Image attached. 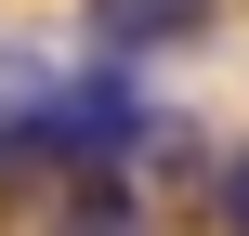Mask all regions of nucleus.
I'll use <instances>...</instances> for the list:
<instances>
[{
	"instance_id": "obj_1",
	"label": "nucleus",
	"mask_w": 249,
	"mask_h": 236,
	"mask_svg": "<svg viewBox=\"0 0 249 236\" xmlns=\"http://www.w3.org/2000/svg\"><path fill=\"white\" fill-rule=\"evenodd\" d=\"M144 131H158V105H144V92H131L118 66H53L26 158H79V171H118V158H131Z\"/></svg>"
},
{
	"instance_id": "obj_2",
	"label": "nucleus",
	"mask_w": 249,
	"mask_h": 236,
	"mask_svg": "<svg viewBox=\"0 0 249 236\" xmlns=\"http://www.w3.org/2000/svg\"><path fill=\"white\" fill-rule=\"evenodd\" d=\"M92 39H105V66L184 53V39H210V0H92Z\"/></svg>"
},
{
	"instance_id": "obj_3",
	"label": "nucleus",
	"mask_w": 249,
	"mask_h": 236,
	"mask_svg": "<svg viewBox=\"0 0 249 236\" xmlns=\"http://www.w3.org/2000/svg\"><path fill=\"white\" fill-rule=\"evenodd\" d=\"M39 92H53V53H13V39H0V171L26 158V131H39Z\"/></svg>"
},
{
	"instance_id": "obj_5",
	"label": "nucleus",
	"mask_w": 249,
	"mask_h": 236,
	"mask_svg": "<svg viewBox=\"0 0 249 236\" xmlns=\"http://www.w3.org/2000/svg\"><path fill=\"white\" fill-rule=\"evenodd\" d=\"M223 223L249 236V158H236V171H223Z\"/></svg>"
},
{
	"instance_id": "obj_4",
	"label": "nucleus",
	"mask_w": 249,
	"mask_h": 236,
	"mask_svg": "<svg viewBox=\"0 0 249 236\" xmlns=\"http://www.w3.org/2000/svg\"><path fill=\"white\" fill-rule=\"evenodd\" d=\"M53 236H144V210H131V197H79Z\"/></svg>"
}]
</instances>
